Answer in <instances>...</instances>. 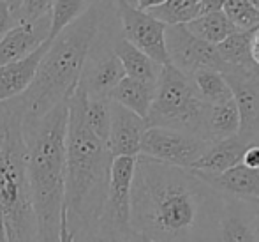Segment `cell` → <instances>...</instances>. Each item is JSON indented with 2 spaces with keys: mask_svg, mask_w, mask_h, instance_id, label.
Listing matches in <instances>:
<instances>
[{
  "mask_svg": "<svg viewBox=\"0 0 259 242\" xmlns=\"http://www.w3.org/2000/svg\"><path fill=\"white\" fill-rule=\"evenodd\" d=\"M48 45L50 41H45L27 57L0 67V102L20 97L30 87L39 69V64L48 50Z\"/></svg>",
  "mask_w": 259,
  "mask_h": 242,
  "instance_id": "obj_16",
  "label": "cell"
},
{
  "mask_svg": "<svg viewBox=\"0 0 259 242\" xmlns=\"http://www.w3.org/2000/svg\"><path fill=\"white\" fill-rule=\"evenodd\" d=\"M106 16V2L96 0L74 23L50 41L34 82L14 99L21 108L23 120L42 117L58 102L72 96L79 85L87 58L104 27Z\"/></svg>",
  "mask_w": 259,
  "mask_h": 242,
  "instance_id": "obj_4",
  "label": "cell"
},
{
  "mask_svg": "<svg viewBox=\"0 0 259 242\" xmlns=\"http://www.w3.org/2000/svg\"><path fill=\"white\" fill-rule=\"evenodd\" d=\"M6 2H7V6H9V9L13 11L14 18H16L18 9H20V4H21V0H6ZM16 23H18V21H16Z\"/></svg>",
  "mask_w": 259,
  "mask_h": 242,
  "instance_id": "obj_38",
  "label": "cell"
},
{
  "mask_svg": "<svg viewBox=\"0 0 259 242\" xmlns=\"http://www.w3.org/2000/svg\"><path fill=\"white\" fill-rule=\"evenodd\" d=\"M164 2H166V0H138L136 7L141 11H152V9H155V7H160Z\"/></svg>",
  "mask_w": 259,
  "mask_h": 242,
  "instance_id": "obj_36",
  "label": "cell"
},
{
  "mask_svg": "<svg viewBox=\"0 0 259 242\" xmlns=\"http://www.w3.org/2000/svg\"><path fill=\"white\" fill-rule=\"evenodd\" d=\"M221 198L196 171L138 154L129 225L152 242H215Z\"/></svg>",
  "mask_w": 259,
  "mask_h": 242,
  "instance_id": "obj_1",
  "label": "cell"
},
{
  "mask_svg": "<svg viewBox=\"0 0 259 242\" xmlns=\"http://www.w3.org/2000/svg\"><path fill=\"white\" fill-rule=\"evenodd\" d=\"M238 108V136L247 145H259V76L252 69L229 67L222 73Z\"/></svg>",
  "mask_w": 259,
  "mask_h": 242,
  "instance_id": "obj_10",
  "label": "cell"
},
{
  "mask_svg": "<svg viewBox=\"0 0 259 242\" xmlns=\"http://www.w3.org/2000/svg\"><path fill=\"white\" fill-rule=\"evenodd\" d=\"M83 2L89 4V6H90V4H94V2H96V0H83Z\"/></svg>",
  "mask_w": 259,
  "mask_h": 242,
  "instance_id": "obj_43",
  "label": "cell"
},
{
  "mask_svg": "<svg viewBox=\"0 0 259 242\" xmlns=\"http://www.w3.org/2000/svg\"><path fill=\"white\" fill-rule=\"evenodd\" d=\"M211 144L213 142L182 131L148 127L141 138L140 154L159 163L191 170L192 164L210 149Z\"/></svg>",
  "mask_w": 259,
  "mask_h": 242,
  "instance_id": "obj_7",
  "label": "cell"
},
{
  "mask_svg": "<svg viewBox=\"0 0 259 242\" xmlns=\"http://www.w3.org/2000/svg\"><path fill=\"white\" fill-rule=\"evenodd\" d=\"M76 233L71 230L67 221V211H62V218H60V233H58V242H74Z\"/></svg>",
  "mask_w": 259,
  "mask_h": 242,
  "instance_id": "obj_33",
  "label": "cell"
},
{
  "mask_svg": "<svg viewBox=\"0 0 259 242\" xmlns=\"http://www.w3.org/2000/svg\"><path fill=\"white\" fill-rule=\"evenodd\" d=\"M155 96V85L152 83H145L140 80H134L131 76L122 78V82L111 90V94L108 96L109 101L116 102V105L123 106V108L131 110L136 115H140L141 119L147 120L148 110L152 106Z\"/></svg>",
  "mask_w": 259,
  "mask_h": 242,
  "instance_id": "obj_20",
  "label": "cell"
},
{
  "mask_svg": "<svg viewBox=\"0 0 259 242\" xmlns=\"http://www.w3.org/2000/svg\"><path fill=\"white\" fill-rule=\"evenodd\" d=\"M243 200L249 201L250 209H252L254 223H256V230H257V235H259V198H243Z\"/></svg>",
  "mask_w": 259,
  "mask_h": 242,
  "instance_id": "obj_37",
  "label": "cell"
},
{
  "mask_svg": "<svg viewBox=\"0 0 259 242\" xmlns=\"http://www.w3.org/2000/svg\"><path fill=\"white\" fill-rule=\"evenodd\" d=\"M192 83L198 90L199 97L210 106L222 105L233 99V92L224 75L215 69H198L192 73Z\"/></svg>",
  "mask_w": 259,
  "mask_h": 242,
  "instance_id": "obj_23",
  "label": "cell"
},
{
  "mask_svg": "<svg viewBox=\"0 0 259 242\" xmlns=\"http://www.w3.org/2000/svg\"><path fill=\"white\" fill-rule=\"evenodd\" d=\"M111 108V127H109L108 149L113 157L116 156H133L140 154L141 138L148 129L145 119L136 115L131 110L109 101Z\"/></svg>",
  "mask_w": 259,
  "mask_h": 242,
  "instance_id": "obj_13",
  "label": "cell"
},
{
  "mask_svg": "<svg viewBox=\"0 0 259 242\" xmlns=\"http://www.w3.org/2000/svg\"><path fill=\"white\" fill-rule=\"evenodd\" d=\"M53 0H21L16 14L18 23H35L42 18L50 16Z\"/></svg>",
  "mask_w": 259,
  "mask_h": 242,
  "instance_id": "obj_30",
  "label": "cell"
},
{
  "mask_svg": "<svg viewBox=\"0 0 259 242\" xmlns=\"http://www.w3.org/2000/svg\"><path fill=\"white\" fill-rule=\"evenodd\" d=\"M199 2L201 0H166L160 7L147 13L164 25H187L189 21L198 18Z\"/></svg>",
  "mask_w": 259,
  "mask_h": 242,
  "instance_id": "obj_27",
  "label": "cell"
},
{
  "mask_svg": "<svg viewBox=\"0 0 259 242\" xmlns=\"http://www.w3.org/2000/svg\"><path fill=\"white\" fill-rule=\"evenodd\" d=\"M249 2H250V6L256 7V9L259 11V0H249Z\"/></svg>",
  "mask_w": 259,
  "mask_h": 242,
  "instance_id": "obj_40",
  "label": "cell"
},
{
  "mask_svg": "<svg viewBox=\"0 0 259 242\" xmlns=\"http://www.w3.org/2000/svg\"><path fill=\"white\" fill-rule=\"evenodd\" d=\"M50 16L35 23H16L0 39V67L27 57L48 39Z\"/></svg>",
  "mask_w": 259,
  "mask_h": 242,
  "instance_id": "obj_15",
  "label": "cell"
},
{
  "mask_svg": "<svg viewBox=\"0 0 259 242\" xmlns=\"http://www.w3.org/2000/svg\"><path fill=\"white\" fill-rule=\"evenodd\" d=\"M125 4H129V6H134L136 7V4H138V0H123Z\"/></svg>",
  "mask_w": 259,
  "mask_h": 242,
  "instance_id": "obj_41",
  "label": "cell"
},
{
  "mask_svg": "<svg viewBox=\"0 0 259 242\" xmlns=\"http://www.w3.org/2000/svg\"><path fill=\"white\" fill-rule=\"evenodd\" d=\"M240 115L235 99L222 105L210 106L206 117V136L210 142H219L224 138L238 134Z\"/></svg>",
  "mask_w": 259,
  "mask_h": 242,
  "instance_id": "obj_22",
  "label": "cell"
},
{
  "mask_svg": "<svg viewBox=\"0 0 259 242\" xmlns=\"http://www.w3.org/2000/svg\"><path fill=\"white\" fill-rule=\"evenodd\" d=\"M0 219L7 242H39L27 177L23 113L14 99L0 102Z\"/></svg>",
  "mask_w": 259,
  "mask_h": 242,
  "instance_id": "obj_5",
  "label": "cell"
},
{
  "mask_svg": "<svg viewBox=\"0 0 259 242\" xmlns=\"http://www.w3.org/2000/svg\"><path fill=\"white\" fill-rule=\"evenodd\" d=\"M215 242H259L249 201L222 193Z\"/></svg>",
  "mask_w": 259,
  "mask_h": 242,
  "instance_id": "obj_11",
  "label": "cell"
},
{
  "mask_svg": "<svg viewBox=\"0 0 259 242\" xmlns=\"http://www.w3.org/2000/svg\"><path fill=\"white\" fill-rule=\"evenodd\" d=\"M185 27L189 28V32L192 36L210 43V45H219L226 38L238 32V28L229 21V18L224 14V11H213V13L201 14V16L189 21Z\"/></svg>",
  "mask_w": 259,
  "mask_h": 242,
  "instance_id": "obj_21",
  "label": "cell"
},
{
  "mask_svg": "<svg viewBox=\"0 0 259 242\" xmlns=\"http://www.w3.org/2000/svg\"><path fill=\"white\" fill-rule=\"evenodd\" d=\"M166 50L169 64L187 76L205 67L221 73L229 69L219 57L217 46L192 36L185 25H166Z\"/></svg>",
  "mask_w": 259,
  "mask_h": 242,
  "instance_id": "obj_9",
  "label": "cell"
},
{
  "mask_svg": "<svg viewBox=\"0 0 259 242\" xmlns=\"http://www.w3.org/2000/svg\"><path fill=\"white\" fill-rule=\"evenodd\" d=\"M222 11L240 32H250L259 27V11L250 6L249 0H226Z\"/></svg>",
  "mask_w": 259,
  "mask_h": 242,
  "instance_id": "obj_29",
  "label": "cell"
},
{
  "mask_svg": "<svg viewBox=\"0 0 259 242\" xmlns=\"http://www.w3.org/2000/svg\"><path fill=\"white\" fill-rule=\"evenodd\" d=\"M208 110L210 105L199 97L191 76L184 75L171 64L160 67L155 96L147 115L148 127L182 131L208 140Z\"/></svg>",
  "mask_w": 259,
  "mask_h": 242,
  "instance_id": "obj_6",
  "label": "cell"
},
{
  "mask_svg": "<svg viewBox=\"0 0 259 242\" xmlns=\"http://www.w3.org/2000/svg\"><path fill=\"white\" fill-rule=\"evenodd\" d=\"M16 25V18H14L13 11L9 9L6 0H0V39Z\"/></svg>",
  "mask_w": 259,
  "mask_h": 242,
  "instance_id": "obj_31",
  "label": "cell"
},
{
  "mask_svg": "<svg viewBox=\"0 0 259 242\" xmlns=\"http://www.w3.org/2000/svg\"><path fill=\"white\" fill-rule=\"evenodd\" d=\"M76 242H138V233L131 226H122L101 216L94 225L76 233Z\"/></svg>",
  "mask_w": 259,
  "mask_h": 242,
  "instance_id": "obj_24",
  "label": "cell"
},
{
  "mask_svg": "<svg viewBox=\"0 0 259 242\" xmlns=\"http://www.w3.org/2000/svg\"><path fill=\"white\" fill-rule=\"evenodd\" d=\"M67 101L42 117L23 120L27 147V177L37 223L39 242H58L65 200V134Z\"/></svg>",
  "mask_w": 259,
  "mask_h": 242,
  "instance_id": "obj_3",
  "label": "cell"
},
{
  "mask_svg": "<svg viewBox=\"0 0 259 242\" xmlns=\"http://www.w3.org/2000/svg\"><path fill=\"white\" fill-rule=\"evenodd\" d=\"M0 242H7L6 230H4V225H2V219H0Z\"/></svg>",
  "mask_w": 259,
  "mask_h": 242,
  "instance_id": "obj_39",
  "label": "cell"
},
{
  "mask_svg": "<svg viewBox=\"0 0 259 242\" xmlns=\"http://www.w3.org/2000/svg\"><path fill=\"white\" fill-rule=\"evenodd\" d=\"M242 164L252 170H259V145H249L243 154Z\"/></svg>",
  "mask_w": 259,
  "mask_h": 242,
  "instance_id": "obj_34",
  "label": "cell"
},
{
  "mask_svg": "<svg viewBox=\"0 0 259 242\" xmlns=\"http://www.w3.org/2000/svg\"><path fill=\"white\" fill-rule=\"evenodd\" d=\"M74 242H76V240H74Z\"/></svg>",
  "mask_w": 259,
  "mask_h": 242,
  "instance_id": "obj_44",
  "label": "cell"
},
{
  "mask_svg": "<svg viewBox=\"0 0 259 242\" xmlns=\"http://www.w3.org/2000/svg\"><path fill=\"white\" fill-rule=\"evenodd\" d=\"M138 242H152V240H148V239H145V237L138 235Z\"/></svg>",
  "mask_w": 259,
  "mask_h": 242,
  "instance_id": "obj_42",
  "label": "cell"
},
{
  "mask_svg": "<svg viewBox=\"0 0 259 242\" xmlns=\"http://www.w3.org/2000/svg\"><path fill=\"white\" fill-rule=\"evenodd\" d=\"M249 39L250 32H235L229 38H226L222 43H219L217 51L219 57L222 58L228 67H242V69H252L249 57Z\"/></svg>",
  "mask_w": 259,
  "mask_h": 242,
  "instance_id": "obj_26",
  "label": "cell"
},
{
  "mask_svg": "<svg viewBox=\"0 0 259 242\" xmlns=\"http://www.w3.org/2000/svg\"><path fill=\"white\" fill-rule=\"evenodd\" d=\"M249 57H250V65H252V71L259 73V27L254 28V30H250Z\"/></svg>",
  "mask_w": 259,
  "mask_h": 242,
  "instance_id": "obj_32",
  "label": "cell"
},
{
  "mask_svg": "<svg viewBox=\"0 0 259 242\" xmlns=\"http://www.w3.org/2000/svg\"><path fill=\"white\" fill-rule=\"evenodd\" d=\"M87 94L81 85L67 99L65 134V211L74 233L83 232L103 216L108 198L111 152L85 120Z\"/></svg>",
  "mask_w": 259,
  "mask_h": 242,
  "instance_id": "obj_2",
  "label": "cell"
},
{
  "mask_svg": "<svg viewBox=\"0 0 259 242\" xmlns=\"http://www.w3.org/2000/svg\"><path fill=\"white\" fill-rule=\"evenodd\" d=\"M125 78L122 62L118 60L113 50H106L96 58H87L79 85L89 97H106L111 90Z\"/></svg>",
  "mask_w": 259,
  "mask_h": 242,
  "instance_id": "obj_14",
  "label": "cell"
},
{
  "mask_svg": "<svg viewBox=\"0 0 259 242\" xmlns=\"http://www.w3.org/2000/svg\"><path fill=\"white\" fill-rule=\"evenodd\" d=\"M111 50L118 57V60L122 62L125 76H131L134 80L155 85L162 65H159L148 55H145L141 50H138L136 46L131 45L123 36L113 38Z\"/></svg>",
  "mask_w": 259,
  "mask_h": 242,
  "instance_id": "obj_19",
  "label": "cell"
},
{
  "mask_svg": "<svg viewBox=\"0 0 259 242\" xmlns=\"http://www.w3.org/2000/svg\"><path fill=\"white\" fill-rule=\"evenodd\" d=\"M134 166H136V157L116 156L111 159V168H109L108 198L103 216L122 226H131V188H133Z\"/></svg>",
  "mask_w": 259,
  "mask_h": 242,
  "instance_id": "obj_12",
  "label": "cell"
},
{
  "mask_svg": "<svg viewBox=\"0 0 259 242\" xmlns=\"http://www.w3.org/2000/svg\"><path fill=\"white\" fill-rule=\"evenodd\" d=\"M115 9L123 38L159 65L169 64L166 50V25L155 20L150 13L129 6L123 0H115Z\"/></svg>",
  "mask_w": 259,
  "mask_h": 242,
  "instance_id": "obj_8",
  "label": "cell"
},
{
  "mask_svg": "<svg viewBox=\"0 0 259 242\" xmlns=\"http://www.w3.org/2000/svg\"><path fill=\"white\" fill-rule=\"evenodd\" d=\"M247 145L238 134L224 138V140L213 142L210 149L192 164L191 170L201 171V174H224V171L235 168L242 163L243 154L247 150Z\"/></svg>",
  "mask_w": 259,
  "mask_h": 242,
  "instance_id": "obj_17",
  "label": "cell"
},
{
  "mask_svg": "<svg viewBox=\"0 0 259 242\" xmlns=\"http://www.w3.org/2000/svg\"><path fill=\"white\" fill-rule=\"evenodd\" d=\"M196 174L219 193L231 194L236 198H259V170L247 168L242 163L224 174L213 175L201 174V171H196Z\"/></svg>",
  "mask_w": 259,
  "mask_h": 242,
  "instance_id": "obj_18",
  "label": "cell"
},
{
  "mask_svg": "<svg viewBox=\"0 0 259 242\" xmlns=\"http://www.w3.org/2000/svg\"><path fill=\"white\" fill-rule=\"evenodd\" d=\"M226 0H201L198 7V16L206 13H213V11H222Z\"/></svg>",
  "mask_w": 259,
  "mask_h": 242,
  "instance_id": "obj_35",
  "label": "cell"
},
{
  "mask_svg": "<svg viewBox=\"0 0 259 242\" xmlns=\"http://www.w3.org/2000/svg\"><path fill=\"white\" fill-rule=\"evenodd\" d=\"M87 9H89V4H85L83 0H53L50 9V30L46 41H53Z\"/></svg>",
  "mask_w": 259,
  "mask_h": 242,
  "instance_id": "obj_25",
  "label": "cell"
},
{
  "mask_svg": "<svg viewBox=\"0 0 259 242\" xmlns=\"http://www.w3.org/2000/svg\"><path fill=\"white\" fill-rule=\"evenodd\" d=\"M85 120H87L89 129L92 131L103 144L108 145L109 127H111V108H109V99L87 96Z\"/></svg>",
  "mask_w": 259,
  "mask_h": 242,
  "instance_id": "obj_28",
  "label": "cell"
}]
</instances>
